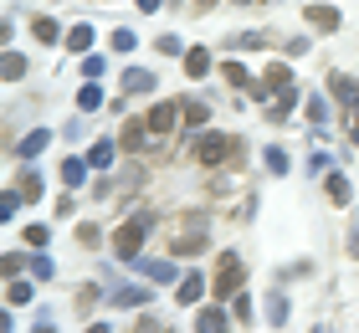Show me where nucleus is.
Returning <instances> with one entry per match:
<instances>
[{"label":"nucleus","mask_w":359,"mask_h":333,"mask_svg":"<svg viewBox=\"0 0 359 333\" xmlns=\"http://www.w3.org/2000/svg\"><path fill=\"white\" fill-rule=\"evenodd\" d=\"M21 190H26L31 200H41V179H36V175H26V179H21Z\"/></svg>","instance_id":"31"},{"label":"nucleus","mask_w":359,"mask_h":333,"mask_svg":"<svg viewBox=\"0 0 359 333\" xmlns=\"http://www.w3.org/2000/svg\"><path fill=\"white\" fill-rule=\"evenodd\" d=\"M308 118L323 123V118H329V103H323V97H308Z\"/></svg>","instance_id":"25"},{"label":"nucleus","mask_w":359,"mask_h":333,"mask_svg":"<svg viewBox=\"0 0 359 333\" xmlns=\"http://www.w3.org/2000/svg\"><path fill=\"white\" fill-rule=\"evenodd\" d=\"M6 297H11V303H26V297H31V287H26V282H11V287H6Z\"/></svg>","instance_id":"28"},{"label":"nucleus","mask_w":359,"mask_h":333,"mask_svg":"<svg viewBox=\"0 0 359 333\" xmlns=\"http://www.w3.org/2000/svg\"><path fill=\"white\" fill-rule=\"evenodd\" d=\"M21 72H26V57L21 52H6V82H15Z\"/></svg>","instance_id":"21"},{"label":"nucleus","mask_w":359,"mask_h":333,"mask_svg":"<svg viewBox=\"0 0 359 333\" xmlns=\"http://www.w3.org/2000/svg\"><path fill=\"white\" fill-rule=\"evenodd\" d=\"M31 31H36V41H57V36H62V31H57V21H46V15H41V21L31 26Z\"/></svg>","instance_id":"22"},{"label":"nucleus","mask_w":359,"mask_h":333,"mask_svg":"<svg viewBox=\"0 0 359 333\" xmlns=\"http://www.w3.org/2000/svg\"><path fill=\"white\" fill-rule=\"evenodd\" d=\"M267 318H272V323H283V318H287V297H283V292H277L272 303H267Z\"/></svg>","instance_id":"23"},{"label":"nucleus","mask_w":359,"mask_h":333,"mask_svg":"<svg viewBox=\"0 0 359 333\" xmlns=\"http://www.w3.org/2000/svg\"><path fill=\"white\" fill-rule=\"evenodd\" d=\"M329 200L334 205H349V179L344 175H329Z\"/></svg>","instance_id":"14"},{"label":"nucleus","mask_w":359,"mask_h":333,"mask_svg":"<svg viewBox=\"0 0 359 333\" xmlns=\"http://www.w3.org/2000/svg\"><path fill=\"white\" fill-rule=\"evenodd\" d=\"M221 77L231 82V88H252V77H247V67H241V62H226V67H221Z\"/></svg>","instance_id":"12"},{"label":"nucleus","mask_w":359,"mask_h":333,"mask_svg":"<svg viewBox=\"0 0 359 333\" xmlns=\"http://www.w3.org/2000/svg\"><path fill=\"white\" fill-rule=\"evenodd\" d=\"M210 6H216V0H195V11H210Z\"/></svg>","instance_id":"34"},{"label":"nucleus","mask_w":359,"mask_h":333,"mask_svg":"<svg viewBox=\"0 0 359 333\" xmlns=\"http://www.w3.org/2000/svg\"><path fill=\"white\" fill-rule=\"evenodd\" d=\"M354 144H359V118H354Z\"/></svg>","instance_id":"35"},{"label":"nucleus","mask_w":359,"mask_h":333,"mask_svg":"<svg viewBox=\"0 0 359 333\" xmlns=\"http://www.w3.org/2000/svg\"><path fill=\"white\" fill-rule=\"evenodd\" d=\"M159 6H165V0H139V11H159Z\"/></svg>","instance_id":"32"},{"label":"nucleus","mask_w":359,"mask_h":333,"mask_svg":"<svg viewBox=\"0 0 359 333\" xmlns=\"http://www.w3.org/2000/svg\"><path fill=\"white\" fill-rule=\"evenodd\" d=\"M46 139H52V133H46V128L26 133V139H21V154H41V149H46Z\"/></svg>","instance_id":"15"},{"label":"nucleus","mask_w":359,"mask_h":333,"mask_svg":"<svg viewBox=\"0 0 359 333\" xmlns=\"http://www.w3.org/2000/svg\"><path fill=\"white\" fill-rule=\"evenodd\" d=\"M15 205H21V200H15V190H6V195H0V215H6V221L15 215Z\"/></svg>","instance_id":"27"},{"label":"nucleus","mask_w":359,"mask_h":333,"mask_svg":"<svg viewBox=\"0 0 359 333\" xmlns=\"http://www.w3.org/2000/svg\"><path fill=\"white\" fill-rule=\"evenodd\" d=\"M205 118H210V108H205V103H185V123H190V128H201Z\"/></svg>","instance_id":"20"},{"label":"nucleus","mask_w":359,"mask_h":333,"mask_svg":"<svg viewBox=\"0 0 359 333\" xmlns=\"http://www.w3.org/2000/svg\"><path fill=\"white\" fill-rule=\"evenodd\" d=\"M77 108H83V113L103 108V93H97V88H83V93H77Z\"/></svg>","instance_id":"19"},{"label":"nucleus","mask_w":359,"mask_h":333,"mask_svg":"<svg viewBox=\"0 0 359 333\" xmlns=\"http://www.w3.org/2000/svg\"><path fill=\"white\" fill-rule=\"evenodd\" d=\"M113 303H123V308H144V303H149V292H144V287H123V292H113Z\"/></svg>","instance_id":"13"},{"label":"nucleus","mask_w":359,"mask_h":333,"mask_svg":"<svg viewBox=\"0 0 359 333\" xmlns=\"http://www.w3.org/2000/svg\"><path fill=\"white\" fill-rule=\"evenodd\" d=\"M308 21H313L318 31H339V11L334 6H308Z\"/></svg>","instance_id":"7"},{"label":"nucleus","mask_w":359,"mask_h":333,"mask_svg":"<svg viewBox=\"0 0 359 333\" xmlns=\"http://www.w3.org/2000/svg\"><path fill=\"white\" fill-rule=\"evenodd\" d=\"M241 277H247L241 257H236V252H226V257H221V266H216V297H231V292L241 287Z\"/></svg>","instance_id":"3"},{"label":"nucleus","mask_w":359,"mask_h":333,"mask_svg":"<svg viewBox=\"0 0 359 333\" xmlns=\"http://www.w3.org/2000/svg\"><path fill=\"white\" fill-rule=\"evenodd\" d=\"M267 164H272L277 175H283V170H287V154H283V149H267Z\"/></svg>","instance_id":"30"},{"label":"nucleus","mask_w":359,"mask_h":333,"mask_svg":"<svg viewBox=\"0 0 359 333\" xmlns=\"http://www.w3.org/2000/svg\"><path fill=\"white\" fill-rule=\"evenodd\" d=\"M180 113H185V108H175V103H159V108L149 113V133H154V139H159V133H170Z\"/></svg>","instance_id":"4"},{"label":"nucleus","mask_w":359,"mask_h":333,"mask_svg":"<svg viewBox=\"0 0 359 333\" xmlns=\"http://www.w3.org/2000/svg\"><path fill=\"white\" fill-rule=\"evenodd\" d=\"M149 226H154V215L144 210V215H134L123 231H113V252H118L123 261H139V246H144V236H149Z\"/></svg>","instance_id":"1"},{"label":"nucleus","mask_w":359,"mask_h":333,"mask_svg":"<svg viewBox=\"0 0 359 333\" xmlns=\"http://www.w3.org/2000/svg\"><path fill=\"white\" fill-rule=\"evenodd\" d=\"M93 164H113V144H108V139L93 144Z\"/></svg>","instance_id":"26"},{"label":"nucleus","mask_w":359,"mask_h":333,"mask_svg":"<svg viewBox=\"0 0 359 333\" xmlns=\"http://www.w3.org/2000/svg\"><path fill=\"white\" fill-rule=\"evenodd\" d=\"M175 297H180V303H185V308H195V303H201V297H205V277H201V272H190L185 282H180V292H175Z\"/></svg>","instance_id":"5"},{"label":"nucleus","mask_w":359,"mask_h":333,"mask_svg":"<svg viewBox=\"0 0 359 333\" xmlns=\"http://www.w3.org/2000/svg\"><path fill=\"white\" fill-rule=\"evenodd\" d=\"M267 88H272V93H287V88H292V72H287L283 62H272V67H267Z\"/></svg>","instance_id":"9"},{"label":"nucleus","mask_w":359,"mask_h":333,"mask_svg":"<svg viewBox=\"0 0 359 333\" xmlns=\"http://www.w3.org/2000/svg\"><path fill=\"white\" fill-rule=\"evenodd\" d=\"M185 72H190V77H205V72H210V57H205V52H190V57H185Z\"/></svg>","instance_id":"18"},{"label":"nucleus","mask_w":359,"mask_h":333,"mask_svg":"<svg viewBox=\"0 0 359 333\" xmlns=\"http://www.w3.org/2000/svg\"><path fill=\"white\" fill-rule=\"evenodd\" d=\"M113 46H118V52H134V31L118 26V31H113Z\"/></svg>","instance_id":"24"},{"label":"nucleus","mask_w":359,"mask_h":333,"mask_svg":"<svg viewBox=\"0 0 359 333\" xmlns=\"http://www.w3.org/2000/svg\"><path fill=\"white\" fill-rule=\"evenodd\" d=\"M88 41H93V26H72V31H67V46H72V52H88Z\"/></svg>","instance_id":"17"},{"label":"nucleus","mask_w":359,"mask_h":333,"mask_svg":"<svg viewBox=\"0 0 359 333\" xmlns=\"http://www.w3.org/2000/svg\"><path fill=\"white\" fill-rule=\"evenodd\" d=\"M195 333H226V313H221V308H201V318H195Z\"/></svg>","instance_id":"6"},{"label":"nucleus","mask_w":359,"mask_h":333,"mask_svg":"<svg viewBox=\"0 0 359 333\" xmlns=\"http://www.w3.org/2000/svg\"><path fill=\"white\" fill-rule=\"evenodd\" d=\"M83 179H88V164H83V159H67V164H62V185H83Z\"/></svg>","instance_id":"11"},{"label":"nucleus","mask_w":359,"mask_h":333,"mask_svg":"<svg viewBox=\"0 0 359 333\" xmlns=\"http://www.w3.org/2000/svg\"><path fill=\"white\" fill-rule=\"evenodd\" d=\"M26 241H31V246H46L52 236H46V226H26Z\"/></svg>","instance_id":"29"},{"label":"nucleus","mask_w":359,"mask_h":333,"mask_svg":"<svg viewBox=\"0 0 359 333\" xmlns=\"http://www.w3.org/2000/svg\"><path fill=\"white\" fill-rule=\"evenodd\" d=\"M329 88H334L339 97H344V103H359V82H354V77H344V72H334V77H329Z\"/></svg>","instance_id":"8"},{"label":"nucleus","mask_w":359,"mask_h":333,"mask_svg":"<svg viewBox=\"0 0 359 333\" xmlns=\"http://www.w3.org/2000/svg\"><path fill=\"white\" fill-rule=\"evenodd\" d=\"M36 333H52V328H36Z\"/></svg>","instance_id":"36"},{"label":"nucleus","mask_w":359,"mask_h":333,"mask_svg":"<svg viewBox=\"0 0 359 333\" xmlns=\"http://www.w3.org/2000/svg\"><path fill=\"white\" fill-rule=\"evenodd\" d=\"M88 333H108V323H88Z\"/></svg>","instance_id":"33"},{"label":"nucleus","mask_w":359,"mask_h":333,"mask_svg":"<svg viewBox=\"0 0 359 333\" xmlns=\"http://www.w3.org/2000/svg\"><path fill=\"white\" fill-rule=\"evenodd\" d=\"M149 88H154L149 72H128V77H123V93H149Z\"/></svg>","instance_id":"16"},{"label":"nucleus","mask_w":359,"mask_h":333,"mask_svg":"<svg viewBox=\"0 0 359 333\" xmlns=\"http://www.w3.org/2000/svg\"><path fill=\"white\" fill-rule=\"evenodd\" d=\"M236 139H226V133H205V139L201 144H195V159H201L205 164V170H216V164H226V159H231L236 154Z\"/></svg>","instance_id":"2"},{"label":"nucleus","mask_w":359,"mask_h":333,"mask_svg":"<svg viewBox=\"0 0 359 333\" xmlns=\"http://www.w3.org/2000/svg\"><path fill=\"white\" fill-rule=\"evenodd\" d=\"M139 266H144V277H154V282H170V277H175V266H170V261H159V257L139 261Z\"/></svg>","instance_id":"10"}]
</instances>
